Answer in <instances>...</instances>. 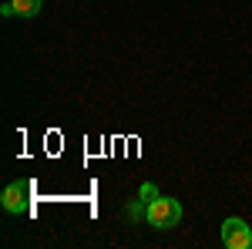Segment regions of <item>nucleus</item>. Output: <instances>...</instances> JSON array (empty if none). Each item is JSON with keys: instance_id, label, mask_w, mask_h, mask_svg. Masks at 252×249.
<instances>
[{"instance_id": "f257e3e1", "label": "nucleus", "mask_w": 252, "mask_h": 249, "mask_svg": "<svg viewBox=\"0 0 252 249\" xmlns=\"http://www.w3.org/2000/svg\"><path fill=\"white\" fill-rule=\"evenodd\" d=\"M145 219L155 229H175L182 222V202L178 199H161V195H155L148 202V209H145Z\"/></svg>"}, {"instance_id": "f03ea898", "label": "nucleus", "mask_w": 252, "mask_h": 249, "mask_svg": "<svg viewBox=\"0 0 252 249\" xmlns=\"http://www.w3.org/2000/svg\"><path fill=\"white\" fill-rule=\"evenodd\" d=\"M3 209L10 212V215H20V212L31 209V185L27 182H10L7 189H3Z\"/></svg>"}, {"instance_id": "7ed1b4c3", "label": "nucleus", "mask_w": 252, "mask_h": 249, "mask_svg": "<svg viewBox=\"0 0 252 249\" xmlns=\"http://www.w3.org/2000/svg\"><path fill=\"white\" fill-rule=\"evenodd\" d=\"M222 243L229 249H249L252 246V229L242 219H225L222 222Z\"/></svg>"}, {"instance_id": "20e7f679", "label": "nucleus", "mask_w": 252, "mask_h": 249, "mask_svg": "<svg viewBox=\"0 0 252 249\" xmlns=\"http://www.w3.org/2000/svg\"><path fill=\"white\" fill-rule=\"evenodd\" d=\"M10 3H14V10L20 17H37L40 14V0H10Z\"/></svg>"}, {"instance_id": "39448f33", "label": "nucleus", "mask_w": 252, "mask_h": 249, "mask_svg": "<svg viewBox=\"0 0 252 249\" xmlns=\"http://www.w3.org/2000/svg\"><path fill=\"white\" fill-rule=\"evenodd\" d=\"M128 215H131V219H141V215H145V209H141V202H135V206L128 209Z\"/></svg>"}, {"instance_id": "423d86ee", "label": "nucleus", "mask_w": 252, "mask_h": 249, "mask_svg": "<svg viewBox=\"0 0 252 249\" xmlns=\"http://www.w3.org/2000/svg\"><path fill=\"white\" fill-rule=\"evenodd\" d=\"M152 195H158V192L152 189V185H145V189H141V202H152Z\"/></svg>"}]
</instances>
